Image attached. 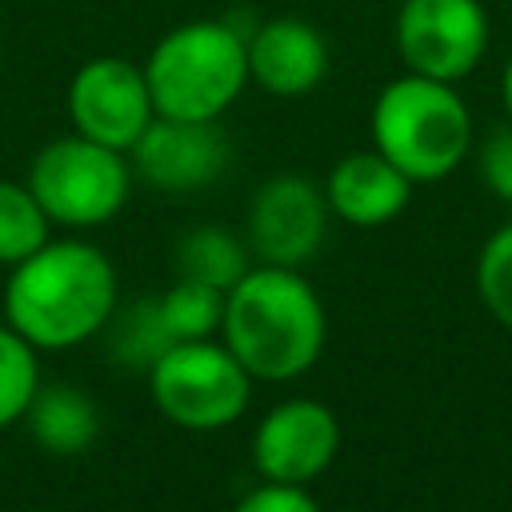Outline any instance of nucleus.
Returning a JSON list of instances; mask_svg holds the SVG:
<instances>
[{"label": "nucleus", "mask_w": 512, "mask_h": 512, "mask_svg": "<svg viewBox=\"0 0 512 512\" xmlns=\"http://www.w3.org/2000/svg\"><path fill=\"white\" fill-rule=\"evenodd\" d=\"M36 388H40L36 348L12 324H0V428L24 420Z\"/></svg>", "instance_id": "18"}, {"label": "nucleus", "mask_w": 512, "mask_h": 512, "mask_svg": "<svg viewBox=\"0 0 512 512\" xmlns=\"http://www.w3.org/2000/svg\"><path fill=\"white\" fill-rule=\"evenodd\" d=\"M48 216L28 184L0 180V264H20L48 240Z\"/></svg>", "instance_id": "17"}, {"label": "nucleus", "mask_w": 512, "mask_h": 512, "mask_svg": "<svg viewBox=\"0 0 512 512\" xmlns=\"http://www.w3.org/2000/svg\"><path fill=\"white\" fill-rule=\"evenodd\" d=\"M328 76V40L300 16H272L248 32V80L272 96H308Z\"/></svg>", "instance_id": "12"}, {"label": "nucleus", "mask_w": 512, "mask_h": 512, "mask_svg": "<svg viewBox=\"0 0 512 512\" xmlns=\"http://www.w3.org/2000/svg\"><path fill=\"white\" fill-rule=\"evenodd\" d=\"M156 116L220 120L248 84V32L236 20H188L144 60Z\"/></svg>", "instance_id": "3"}, {"label": "nucleus", "mask_w": 512, "mask_h": 512, "mask_svg": "<svg viewBox=\"0 0 512 512\" xmlns=\"http://www.w3.org/2000/svg\"><path fill=\"white\" fill-rule=\"evenodd\" d=\"M476 168H480L484 188H488L492 196H500V200L512 204V124H508V128H492V132L480 140Z\"/></svg>", "instance_id": "21"}, {"label": "nucleus", "mask_w": 512, "mask_h": 512, "mask_svg": "<svg viewBox=\"0 0 512 512\" xmlns=\"http://www.w3.org/2000/svg\"><path fill=\"white\" fill-rule=\"evenodd\" d=\"M176 272L200 284H212L220 292H228L244 272H248V252L244 244L224 232V228H192L180 236L176 244Z\"/></svg>", "instance_id": "15"}, {"label": "nucleus", "mask_w": 512, "mask_h": 512, "mask_svg": "<svg viewBox=\"0 0 512 512\" xmlns=\"http://www.w3.org/2000/svg\"><path fill=\"white\" fill-rule=\"evenodd\" d=\"M68 116L80 136L128 152L156 116L144 64L124 56H92L80 64L68 84Z\"/></svg>", "instance_id": "8"}, {"label": "nucleus", "mask_w": 512, "mask_h": 512, "mask_svg": "<svg viewBox=\"0 0 512 512\" xmlns=\"http://www.w3.org/2000/svg\"><path fill=\"white\" fill-rule=\"evenodd\" d=\"M116 312V268L84 240H44L12 264L4 320L32 348H72L96 336Z\"/></svg>", "instance_id": "1"}, {"label": "nucleus", "mask_w": 512, "mask_h": 512, "mask_svg": "<svg viewBox=\"0 0 512 512\" xmlns=\"http://www.w3.org/2000/svg\"><path fill=\"white\" fill-rule=\"evenodd\" d=\"M28 188L52 224L96 228L108 224L128 204L132 172L124 152L76 132L44 144L32 156Z\"/></svg>", "instance_id": "5"}, {"label": "nucleus", "mask_w": 512, "mask_h": 512, "mask_svg": "<svg viewBox=\"0 0 512 512\" xmlns=\"http://www.w3.org/2000/svg\"><path fill=\"white\" fill-rule=\"evenodd\" d=\"M160 320L172 340H208L224 320V292L180 276L160 300Z\"/></svg>", "instance_id": "16"}, {"label": "nucleus", "mask_w": 512, "mask_h": 512, "mask_svg": "<svg viewBox=\"0 0 512 512\" xmlns=\"http://www.w3.org/2000/svg\"><path fill=\"white\" fill-rule=\"evenodd\" d=\"M148 388L156 408L172 424L188 432H216L244 416L252 396V376L232 356L228 344L176 340L148 368Z\"/></svg>", "instance_id": "6"}, {"label": "nucleus", "mask_w": 512, "mask_h": 512, "mask_svg": "<svg viewBox=\"0 0 512 512\" xmlns=\"http://www.w3.org/2000/svg\"><path fill=\"white\" fill-rule=\"evenodd\" d=\"M128 156H132L136 176H144L152 188L196 192L228 168L232 144L216 120L152 116V124L140 132V140L128 148Z\"/></svg>", "instance_id": "11"}, {"label": "nucleus", "mask_w": 512, "mask_h": 512, "mask_svg": "<svg viewBox=\"0 0 512 512\" xmlns=\"http://www.w3.org/2000/svg\"><path fill=\"white\" fill-rule=\"evenodd\" d=\"M412 180L376 148L372 152H348L336 160V168L324 180L328 212H336L344 224L356 228H380L396 220L408 208Z\"/></svg>", "instance_id": "13"}, {"label": "nucleus", "mask_w": 512, "mask_h": 512, "mask_svg": "<svg viewBox=\"0 0 512 512\" xmlns=\"http://www.w3.org/2000/svg\"><path fill=\"white\" fill-rule=\"evenodd\" d=\"M328 232L324 192L296 172L264 180L248 204V240L264 264L300 268L316 256Z\"/></svg>", "instance_id": "9"}, {"label": "nucleus", "mask_w": 512, "mask_h": 512, "mask_svg": "<svg viewBox=\"0 0 512 512\" xmlns=\"http://www.w3.org/2000/svg\"><path fill=\"white\" fill-rule=\"evenodd\" d=\"M340 452L336 412L320 400H284L264 412L252 432V460L264 480L308 484Z\"/></svg>", "instance_id": "10"}, {"label": "nucleus", "mask_w": 512, "mask_h": 512, "mask_svg": "<svg viewBox=\"0 0 512 512\" xmlns=\"http://www.w3.org/2000/svg\"><path fill=\"white\" fill-rule=\"evenodd\" d=\"M232 512H320V504L304 492V484H260L252 488Z\"/></svg>", "instance_id": "22"}, {"label": "nucleus", "mask_w": 512, "mask_h": 512, "mask_svg": "<svg viewBox=\"0 0 512 512\" xmlns=\"http://www.w3.org/2000/svg\"><path fill=\"white\" fill-rule=\"evenodd\" d=\"M504 108H508V120H512V56H508V64H504Z\"/></svg>", "instance_id": "23"}, {"label": "nucleus", "mask_w": 512, "mask_h": 512, "mask_svg": "<svg viewBox=\"0 0 512 512\" xmlns=\"http://www.w3.org/2000/svg\"><path fill=\"white\" fill-rule=\"evenodd\" d=\"M372 148L412 184L452 176L472 148V116L456 84L404 72L372 104Z\"/></svg>", "instance_id": "4"}, {"label": "nucleus", "mask_w": 512, "mask_h": 512, "mask_svg": "<svg viewBox=\"0 0 512 512\" xmlns=\"http://www.w3.org/2000/svg\"><path fill=\"white\" fill-rule=\"evenodd\" d=\"M224 344L252 380H292L324 352V304L316 288L280 264L248 268L224 292Z\"/></svg>", "instance_id": "2"}, {"label": "nucleus", "mask_w": 512, "mask_h": 512, "mask_svg": "<svg viewBox=\"0 0 512 512\" xmlns=\"http://www.w3.org/2000/svg\"><path fill=\"white\" fill-rule=\"evenodd\" d=\"M488 12L480 0H404L396 12V52L408 72L456 84L488 52Z\"/></svg>", "instance_id": "7"}, {"label": "nucleus", "mask_w": 512, "mask_h": 512, "mask_svg": "<svg viewBox=\"0 0 512 512\" xmlns=\"http://www.w3.org/2000/svg\"><path fill=\"white\" fill-rule=\"evenodd\" d=\"M476 292L484 300V308L512 328V224L492 232L488 244L480 248L476 260Z\"/></svg>", "instance_id": "20"}, {"label": "nucleus", "mask_w": 512, "mask_h": 512, "mask_svg": "<svg viewBox=\"0 0 512 512\" xmlns=\"http://www.w3.org/2000/svg\"><path fill=\"white\" fill-rule=\"evenodd\" d=\"M112 360L120 364H136V368H152L160 360V352L168 344H176L168 332H164V320H160V304L156 300H140L132 304L116 328H112Z\"/></svg>", "instance_id": "19"}, {"label": "nucleus", "mask_w": 512, "mask_h": 512, "mask_svg": "<svg viewBox=\"0 0 512 512\" xmlns=\"http://www.w3.org/2000/svg\"><path fill=\"white\" fill-rule=\"evenodd\" d=\"M24 420H28L32 440L52 456H80L100 436V412L92 396L72 384L36 388Z\"/></svg>", "instance_id": "14"}]
</instances>
